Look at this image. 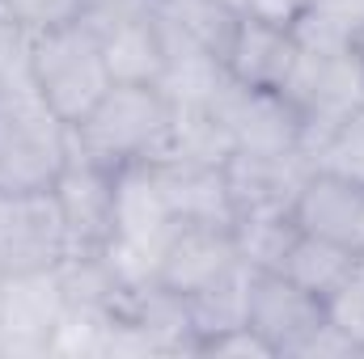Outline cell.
I'll return each mask as SVG.
<instances>
[{
    "instance_id": "obj_6",
    "label": "cell",
    "mask_w": 364,
    "mask_h": 359,
    "mask_svg": "<svg viewBox=\"0 0 364 359\" xmlns=\"http://www.w3.org/2000/svg\"><path fill=\"white\" fill-rule=\"evenodd\" d=\"M51 194L64 216L68 254H97L114 237V170L68 153Z\"/></svg>"
},
{
    "instance_id": "obj_24",
    "label": "cell",
    "mask_w": 364,
    "mask_h": 359,
    "mask_svg": "<svg viewBox=\"0 0 364 359\" xmlns=\"http://www.w3.org/2000/svg\"><path fill=\"white\" fill-rule=\"evenodd\" d=\"M34 34L26 21H17L4 4H0V93L9 97H30L34 89V72H30V55H34Z\"/></svg>"
},
{
    "instance_id": "obj_31",
    "label": "cell",
    "mask_w": 364,
    "mask_h": 359,
    "mask_svg": "<svg viewBox=\"0 0 364 359\" xmlns=\"http://www.w3.org/2000/svg\"><path fill=\"white\" fill-rule=\"evenodd\" d=\"M348 47L364 60V9H360V17H356V30H352V43H348Z\"/></svg>"
},
{
    "instance_id": "obj_11",
    "label": "cell",
    "mask_w": 364,
    "mask_h": 359,
    "mask_svg": "<svg viewBox=\"0 0 364 359\" xmlns=\"http://www.w3.org/2000/svg\"><path fill=\"white\" fill-rule=\"evenodd\" d=\"M153 21L166 38V55H212L225 64L242 13L229 0H157Z\"/></svg>"
},
{
    "instance_id": "obj_28",
    "label": "cell",
    "mask_w": 364,
    "mask_h": 359,
    "mask_svg": "<svg viewBox=\"0 0 364 359\" xmlns=\"http://www.w3.org/2000/svg\"><path fill=\"white\" fill-rule=\"evenodd\" d=\"M153 4H157V0H85L77 21H85L90 30H106V26H114V21L153 13Z\"/></svg>"
},
{
    "instance_id": "obj_26",
    "label": "cell",
    "mask_w": 364,
    "mask_h": 359,
    "mask_svg": "<svg viewBox=\"0 0 364 359\" xmlns=\"http://www.w3.org/2000/svg\"><path fill=\"white\" fill-rule=\"evenodd\" d=\"M17 21H26L30 30H51V26H68L81 17L85 0H0Z\"/></svg>"
},
{
    "instance_id": "obj_18",
    "label": "cell",
    "mask_w": 364,
    "mask_h": 359,
    "mask_svg": "<svg viewBox=\"0 0 364 359\" xmlns=\"http://www.w3.org/2000/svg\"><path fill=\"white\" fill-rule=\"evenodd\" d=\"M360 263H364V254H356V250L335 245V241L314 237V233H301V237L292 241V250H288L279 275H288L296 287H305L309 296H318V300L326 304V300L360 270Z\"/></svg>"
},
{
    "instance_id": "obj_22",
    "label": "cell",
    "mask_w": 364,
    "mask_h": 359,
    "mask_svg": "<svg viewBox=\"0 0 364 359\" xmlns=\"http://www.w3.org/2000/svg\"><path fill=\"white\" fill-rule=\"evenodd\" d=\"M233 77L212 55H166V68L157 77V89L170 106H203L212 110Z\"/></svg>"
},
{
    "instance_id": "obj_9",
    "label": "cell",
    "mask_w": 364,
    "mask_h": 359,
    "mask_svg": "<svg viewBox=\"0 0 364 359\" xmlns=\"http://www.w3.org/2000/svg\"><path fill=\"white\" fill-rule=\"evenodd\" d=\"M216 118L229 127L237 153H288L301 148L305 118L279 89H250L242 81H229L216 97Z\"/></svg>"
},
{
    "instance_id": "obj_29",
    "label": "cell",
    "mask_w": 364,
    "mask_h": 359,
    "mask_svg": "<svg viewBox=\"0 0 364 359\" xmlns=\"http://www.w3.org/2000/svg\"><path fill=\"white\" fill-rule=\"evenodd\" d=\"M203 355H216V359H225V355H237V359H250V355H259V359H275V351L250 330V326H237V330H229V334H220V338H212L208 347H203Z\"/></svg>"
},
{
    "instance_id": "obj_23",
    "label": "cell",
    "mask_w": 364,
    "mask_h": 359,
    "mask_svg": "<svg viewBox=\"0 0 364 359\" xmlns=\"http://www.w3.org/2000/svg\"><path fill=\"white\" fill-rule=\"evenodd\" d=\"M296 237H301V228L292 216H237L233 220L237 258L250 270H279Z\"/></svg>"
},
{
    "instance_id": "obj_27",
    "label": "cell",
    "mask_w": 364,
    "mask_h": 359,
    "mask_svg": "<svg viewBox=\"0 0 364 359\" xmlns=\"http://www.w3.org/2000/svg\"><path fill=\"white\" fill-rule=\"evenodd\" d=\"M348 355H364L360 347L339 330V326H331V321H322L309 338H301L296 343V351L288 359H348Z\"/></svg>"
},
{
    "instance_id": "obj_21",
    "label": "cell",
    "mask_w": 364,
    "mask_h": 359,
    "mask_svg": "<svg viewBox=\"0 0 364 359\" xmlns=\"http://www.w3.org/2000/svg\"><path fill=\"white\" fill-rule=\"evenodd\" d=\"M237 153L229 127L216 118V110L203 106H174L170 123V144L161 161H186V165H229Z\"/></svg>"
},
{
    "instance_id": "obj_32",
    "label": "cell",
    "mask_w": 364,
    "mask_h": 359,
    "mask_svg": "<svg viewBox=\"0 0 364 359\" xmlns=\"http://www.w3.org/2000/svg\"><path fill=\"white\" fill-rule=\"evenodd\" d=\"M229 4H233V9H237V13H242V0H229Z\"/></svg>"
},
{
    "instance_id": "obj_15",
    "label": "cell",
    "mask_w": 364,
    "mask_h": 359,
    "mask_svg": "<svg viewBox=\"0 0 364 359\" xmlns=\"http://www.w3.org/2000/svg\"><path fill=\"white\" fill-rule=\"evenodd\" d=\"M161 194L174 211L178 224H212V228H233V194L225 165H186V161H157Z\"/></svg>"
},
{
    "instance_id": "obj_20",
    "label": "cell",
    "mask_w": 364,
    "mask_h": 359,
    "mask_svg": "<svg viewBox=\"0 0 364 359\" xmlns=\"http://www.w3.org/2000/svg\"><path fill=\"white\" fill-rule=\"evenodd\" d=\"M301 153L314 161V170H326V174L364 186V106L339 123H305Z\"/></svg>"
},
{
    "instance_id": "obj_25",
    "label": "cell",
    "mask_w": 364,
    "mask_h": 359,
    "mask_svg": "<svg viewBox=\"0 0 364 359\" xmlns=\"http://www.w3.org/2000/svg\"><path fill=\"white\" fill-rule=\"evenodd\" d=\"M326 321L339 326V330L364 351V263H360V270L326 300Z\"/></svg>"
},
{
    "instance_id": "obj_7",
    "label": "cell",
    "mask_w": 364,
    "mask_h": 359,
    "mask_svg": "<svg viewBox=\"0 0 364 359\" xmlns=\"http://www.w3.org/2000/svg\"><path fill=\"white\" fill-rule=\"evenodd\" d=\"M64 321V292L55 267L4 275L0 296V355H47Z\"/></svg>"
},
{
    "instance_id": "obj_12",
    "label": "cell",
    "mask_w": 364,
    "mask_h": 359,
    "mask_svg": "<svg viewBox=\"0 0 364 359\" xmlns=\"http://www.w3.org/2000/svg\"><path fill=\"white\" fill-rule=\"evenodd\" d=\"M292 220L301 233H314V237H326L335 245H348L364 254V186L352 178H339V174H326V170H314L296 207H292Z\"/></svg>"
},
{
    "instance_id": "obj_34",
    "label": "cell",
    "mask_w": 364,
    "mask_h": 359,
    "mask_svg": "<svg viewBox=\"0 0 364 359\" xmlns=\"http://www.w3.org/2000/svg\"><path fill=\"white\" fill-rule=\"evenodd\" d=\"M305 4H309V0H305Z\"/></svg>"
},
{
    "instance_id": "obj_33",
    "label": "cell",
    "mask_w": 364,
    "mask_h": 359,
    "mask_svg": "<svg viewBox=\"0 0 364 359\" xmlns=\"http://www.w3.org/2000/svg\"><path fill=\"white\" fill-rule=\"evenodd\" d=\"M0 296H4V275H0Z\"/></svg>"
},
{
    "instance_id": "obj_14",
    "label": "cell",
    "mask_w": 364,
    "mask_h": 359,
    "mask_svg": "<svg viewBox=\"0 0 364 359\" xmlns=\"http://www.w3.org/2000/svg\"><path fill=\"white\" fill-rule=\"evenodd\" d=\"M178 233V220L161 194V182L153 165H127L114 174V237L166 250L170 237Z\"/></svg>"
},
{
    "instance_id": "obj_5",
    "label": "cell",
    "mask_w": 364,
    "mask_h": 359,
    "mask_svg": "<svg viewBox=\"0 0 364 359\" xmlns=\"http://www.w3.org/2000/svg\"><path fill=\"white\" fill-rule=\"evenodd\" d=\"M284 97L305 123H339L364 106V60L343 51H296V64L284 81Z\"/></svg>"
},
{
    "instance_id": "obj_17",
    "label": "cell",
    "mask_w": 364,
    "mask_h": 359,
    "mask_svg": "<svg viewBox=\"0 0 364 359\" xmlns=\"http://www.w3.org/2000/svg\"><path fill=\"white\" fill-rule=\"evenodd\" d=\"M93 38L102 47V60H106L114 85H157V77L166 68V38H161L153 13L93 30Z\"/></svg>"
},
{
    "instance_id": "obj_19",
    "label": "cell",
    "mask_w": 364,
    "mask_h": 359,
    "mask_svg": "<svg viewBox=\"0 0 364 359\" xmlns=\"http://www.w3.org/2000/svg\"><path fill=\"white\" fill-rule=\"evenodd\" d=\"M250 279H255V270L242 263L237 270H229L225 279H216L212 287L186 296L191 321H195V338H199V355H203V347L212 338L246 326V313H250Z\"/></svg>"
},
{
    "instance_id": "obj_1",
    "label": "cell",
    "mask_w": 364,
    "mask_h": 359,
    "mask_svg": "<svg viewBox=\"0 0 364 359\" xmlns=\"http://www.w3.org/2000/svg\"><path fill=\"white\" fill-rule=\"evenodd\" d=\"M174 106L157 85H110L90 114L68 127V153L90 157L106 170L157 165L170 144Z\"/></svg>"
},
{
    "instance_id": "obj_10",
    "label": "cell",
    "mask_w": 364,
    "mask_h": 359,
    "mask_svg": "<svg viewBox=\"0 0 364 359\" xmlns=\"http://www.w3.org/2000/svg\"><path fill=\"white\" fill-rule=\"evenodd\" d=\"M326 321V304L296 287L279 270H255L250 279V313L246 326L275 351V359L292 355L301 338H309Z\"/></svg>"
},
{
    "instance_id": "obj_3",
    "label": "cell",
    "mask_w": 364,
    "mask_h": 359,
    "mask_svg": "<svg viewBox=\"0 0 364 359\" xmlns=\"http://www.w3.org/2000/svg\"><path fill=\"white\" fill-rule=\"evenodd\" d=\"M68 161V127L38 93H0V190H51Z\"/></svg>"
},
{
    "instance_id": "obj_2",
    "label": "cell",
    "mask_w": 364,
    "mask_h": 359,
    "mask_svg": "<svg viewBox=\"0 0 364 359\" xmlns=\"http://www.w3.org/2000/svg\"><path fill=\"white\" fill-rule=\"evenodd\" d=\"M30 72H34V89L47 101V110L64 123L77 127L93 106L106 97L110 68L102 60V47L93 38L85 21H68V26H51L34 34V55H30Z\"/></svg>"
},
{
    "instance_id": "obj_30",
    "label": "cell",
    "mask_w": 364,
    "mask_h": 359,
    "mask_svg": "<svg viewBox=\"0 0 364 359\" xmlns=\"http://www.w3.org/2000/svg\"><path fill=\"white\" fill-rule=\"evenodd\" d=\"M301 9H305V0H242V17H255V21L279 26V30H292Z\"/></svg>"
},
{
    "instance_id": "obj_16",
    "label": "cell",
    "mask_w": 364,
    "mask_h": 359,
    "mask_svg": "<svg viewBox=\"0 0 364 359\" xmlns=\"http://www.w3.org/2000/svg\"><path fill=\"white\" fill-rule=\"evenodd\" d=\"M296 38L292 30H279V26H263L255 17H242L237 26V38L225 55V68L233 81L250 85V89H284L292 64H296Z\"/></svg>"
},
{
    "instance_id": "obj_8",
    "label": "cell",
    "mask_w": 364,
    "mask_h": 359,
    "mask_svg": "<svg viewBox=\"0 0 364 359\" xmlns=\"http://www.w3.org/2000/svg\"><path fill=\"white\" fill-rule=\"evenodd\" d=\"M314 161L301 148L288 153H233L225 165L237 216H292Z\"/></svg>"
},
{
    "instance_id": "obj_4",
    "label": "cell",
    "mask_w": 364,
    "mask_h": 359,
    "mask_svg": "<svg viewBox=\"0 0 364 359\" xmlns=\"http://www.w3.org/2000/svg\"><path fill=\"white\" fill-rule=\"evenodd\" d=\"M68 254L64 216L51 190H0V275L51 270Z\"/></svg>"
},
{
    "instance_id": "obj_13",
    "label": "cell",
    "mask_w": 364,
    "mask_h": 359,
    "mask_svg": "<svg viewBox=\"0 0 364 359\" xmlns=\"http://www.w3.org/2000/svg\"><path fill=\"white\" fill-rule=\"evenodd\" d=\"M237 267H242V258H237V245H233V228L178 224V233L161 250L157 279L166 287L182 292V296H195V292L212 287L216 279H225L229 270H237Z\"/></svg>"
}]
</instances>
